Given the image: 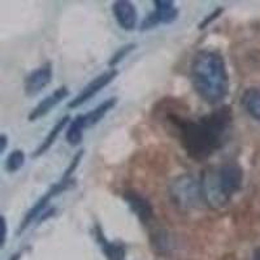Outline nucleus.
<instances>
[{"label": "nucleus", "mask_w": 260, "mask_h": 260, "mask_svg": "<svg viewBox=\"0 0 260 260\" xmlns=\"http://www.w3.org/2000/svg\"><path fill=\"white\" fill-rule=\"evenodd\" d=\"M231 122V107H221L199 118L198 121H176L181 146L197 161L208 159L222 146Z\"/></svg>", "instance_id": "obj_1"}, {"label": "nucleus", "mask_w": 260, "mask_h": 260, "mask_svg": "<svg viewBox=\"0 0 260 260\" xmlns=\"http://www.w3.org/2000/svg\"><path fill=\"white\" fill-rule=\"evenodd\" d=\"M191 82L195 92L208 104H219L229 91V77L224 57L219 52L202 50L191 62Z\"/></svg>", "instance_id": "obj_2"}, {"label": "nucleus", "mask_w": 260, "mask_h": 260, "mask_svg": "<svg viewBox=\"0 0 260 260\" xmlns=\"http://www.w3.org/2000/svg\"><path fill=\"white\" fill-rule=\"evenodd\" d=\"M199 180L204 203L213 210H220L242 187L243 172L236 162H225L203 171Z\"/></svg>", "instance_id": "obj_3"}, {"label": "nucleus", "mask_w": 260, "mask_h": 260, "mask_svg": "<svg viewBox=\"0 0 260 260\" xmlns=\"http://www.w3.org/2000/svg\"><path fill=\"white\" fill-rule=\"evenodd\" d=\"M169 199L182 211H191L203 202L201 180L192 175H181L172 181L168 187Z\"/></svg>", "instance_id": "obj_4"}, {"label": "nucleus", "mask_w": 260, "mask_h": 260, "mask_svg": "<svg viewBox=\"0 0 260 260\" xmlns=\"http://www.w3.org/2000/svg\"><path fill=\"white\" fill-rule=\"evenodd\" d=\"M82 155H83V151H80V152H78V154L73 157V160H72V162H71V166H69L68 169L65 171V173H64V176L61 177V180H60L59 182L55 183V185H53V186L51 187V189L48 190V191L46 192V194L43 195V197H42V198L39 199V201L37 202L34 206H32V208H30V210L27 211V213L25 215L24 220H22V222H21L18 232L25 231V229H26V228L29 226V225L31 224V222L34 221V220H36L42 212H43V211H45V208L47 207V204L50 203L51 199H52L55 195H57V194H60V192L64 191V190L69 186V183L72 182L71 175L74 172V169L77 168L78 162H80Z\"/></svg>", "instance_id": "obj_5"}, {"label": "nucleus", "mask_w": 260, "mask_h": 260, "mask_svg": "<svg viewBox=\"0 0 260 260\" xmlns=\"http://www.w3.org/2000/svg\"><path fill=\"white\" fill-rule=\"evenodd\" d=\"M117 74H118V71L115 68H112V69H110V71H107V72H104V73L99 74L98 77H95L91 82L87 83V85H86L85 87L81 90L80 94L74 98L73 101L69 102V104H68L69 108H77V107L82 106L83 103H86L87 101H90V99H91L94 95H96L102 89H104L106 86L110 85V83L112 82L116 77H117Z\"/></svg>", "instance_id": "obj_6"}, {"label": "nucleus", "mask_w": 260, "mask_h": 260, "mask_svg": "<svg viewBox=\"0 0 260 260\" xmlns=\"http://www.w3.org/2000/svg\"><path fill=\"white\" fill-rule=\"evenodd\" d=\"M52 81V64L45 62L39 68L34 69L25 78L24 89L27 96H34L46 89Z\"/></svg>", "instance_id": "obj_7"}, {"label": "nucleus", "mask_w": 260, "mask_h": 260, "mask_svg": "<svg viewBox=\"0 0 260 260\" xmlns=\"http://www.w3.org/2000/svg\"><path fill=\"white\" fill-rule=\"evenodd\" d=\"M122 198L141 222L148 224L154 219V207H152L151 202L142 194H139L134 190H126L122 194Z\"/></svg>", "instance_id": "obj_8"}, {"label": "nucleus", "mask_w": 260, "mask_h": 260, "mask_svg": "<svg viewBox=\"0 0 260 260\" xmlns=\"http://www.w3.org/2000/svg\"><path fill=\"white\" fill-rule=\"evenodd\" d=\"M112 13L124 30H133L137 25V9L132 2L117 0L112 4Z\"/></svg>", "instance_id": "obj_9"}, {"label": "nucleus", "mask_w": 260, "mask_h": 260, "mask_svg": "<svg viewBox=\"0 0 260 260\" xmlns=\"http://www.w3.org/2000/svg\"><path fill=\"white\" fill-rule=\"evenodd\" d=\"M69 95V89L67 86H61L59 89H56L53 92H51L50 95L43 99V101L39 102L36 106V108L29 113V121H36L38 118L43 117L45 115H47L52 108L57 106L60 102H62L65 98Z\"/></svg>", "instance_id": "obj_10"}, {"label": "nucleus", "mask_w": 260, "mask_h": 260, "mask_svg": "<svg viewBox=\"0 0 260 260\" xmlns=\"http://www.w3.org/2000/svg\"><path fill=\"white\" fill-rule=\"evenodd\" d=\"M241 104L250 117L260 121V89L259 87H248L243 91L241 98Z\"/></svg>", "instance_id": "obj_11"}, {"label": "nucleus", "mask_w": 260, "mask_h": 260, "mask_svg": "<svg viewBox=\"0 0 260 260\" xmlns=\"http://www.w3.org/2000/svg\"><path fill=\"white\" fill-rule=\"evenodd\" d=\"M116 103H117V98H110V99L104 101L103 103L99 104L96 108L91 110L90 112L81 113V115H82L83 125H85L86 129L92 126V125H96L98 122L101 121L102 118L107 115V113L112 110L113 107L116 106Z\"/></svg>", "instance_id": "obj_12"}, {"label": "nucleus", "mask_w": 260, "mask_h": 260, "mask_svg": "<svg viewBox=\"0 0 260 260\" xmlns=\"http://www.w3.org/2000/svg\"><path fill=\"white\" fill-rule=\"evenodd\" d=\"M69 120H71V116H64L62 118H60L59 121L55 124V126L52 127V129L50 130V133L47 134V137H46L45 139H43V142L39 145V147L37 148L36 152L32 154V156L34 157H38L41 156V155H43L46 152V151L48 150V148L51 147V146L55 143V141H56V138L59 137V134L61 133V130L64 129L65 126H67V124L69 122Z\"/></svg>", "instance_id": "obj_13"}, {"label": "nucleus", "mask_w": 260, "mask_h": 260, "mask_svg": "<svg viewBox=\"0 0 260 260\" xmlns=\"http://www.w3.org/2000/svg\"><path fill=\"white\" fill-rule=\"evenodd\" d=\"M155 12L159 16L161 24H172L178 17V9L171 0H155Z\"/></svg>", "instance_id": "obj_14"}, {"label": "nucleus", "mask_w": 260, "mask_h": 260, "mask_svg": "<svg viewBox=\"0 0 260 260\" xmlns=\"http://www.w3.org/2000/svg\"><path fill=\"white\" fill-rule=\"evenodd\" d=\"M85 125H83L82 115H78L72 120L68 130H67V141L71 146L80 145L82 141L83 132H85Z\"/></svg>", "instance_id": "obj_15"}, {"label": "nucleus", "mask_w": 260, "mask_h": 260, "mask_svg": "<svg viewBox=\"0 0 260 260\" xmlns=\"http://www.w3.org/2000/svg\"><path fill=\"white\" fill-rule=\"evenodd\" d=\"M25 164V152L22 150H13L8 155L6 161V169L9 173H15Z\"/></svg>", "instance_id": "obj_16"}, {"label": "nucleus", "mask_w": 260, "mask_h": 260, "mask_svg": "<svg viewBox=\"0 0 260 260\" xmlns=\"http://www.w3.org/2000/svg\"><path fill=\"white\" fill-rule=\"evenodd\" d=\"M136 47H137L136 43H129V45H125V46H122V47L118 48V50L113 53V56L111 57L110 62H108V64H110V67H116L118 62L121 61L124 57H126L127 55H129V53L132 52V51H133Z\"/></svg>", "instance_id": "obj_17"}, {"label": "nucleus", "mask_w": 260, "mask_h": 260, "mask_svg": "<svg viewBox=\"0 0 260 260\" xmlns=\"http://www.w3.org/2000/svg\"><path fill=\"white\" fill-rule=\"evenodd\" d=\"M167 234L168 233L164 231L155 233L154 246L157 248V250H164V251H167V248H168L169 245H171V241H169V238Z\"/></svg>", "instance_id": "obj_18"}, {"label": "nucleus", "mask_w": 260, "mask_h": 260, "mask_svg": "<svg viewBox=\"0 0 260 260\" xmlns=\"http://www.w3.org/2000/svg\"><path fill=\"white\" fill-rule=\"evenodd\" d=\"M221 12H222V8L215 9V12L211 13L210 17H206V18H204V21L201 24V29H203V27H206V26H207V25H210L211 22H212V21L215 20V18L219 17L220 13H221Z\"/></svg>", "instance_id": "obj_19"}, {"label": "nucleus", "mask_w": 260, "mask_h": 260, "mask_svg": "<svg viewBox=\"0 0 260 260\" xmlns=\"http://www.w3.org/2000/svg\"><path fill=\"white\" fill-rule=\"evenodd\" d=\"M7 240V220L4 216H2V246H4Z\"/></svg>", "instance_id": "obj_20"}, {"label": "nucleus", "mask_w": 260, "mask_h": 260, "mask_svg": "<svg viewBox=\"0 0 260 260\" xmlns=\"http://www.w3.org/2000/svg\"><path fill=\"white\" fill-rule=\"evenodd\" d=\"M0 143H2V147H0V152L3 154V152H6L7 145H8V137H7L6 134H2V136H0Z\"/></svg>", "instance_id": "obj_21"}, {"label": "nucleus", "mask_w": 260, "mask_h": 260, "mask_svg": "<svg viewBox=\"0 0 260 260\" xmlns=\"http://www.w3.org/2000/svg\"><path fill=\"white\" fill-rule=\"evenodd\" d=\"M252 260H260V247H257L254 251V256H252Z\"/></svg>", "instance_id": "obj_22"}]
</instances>
